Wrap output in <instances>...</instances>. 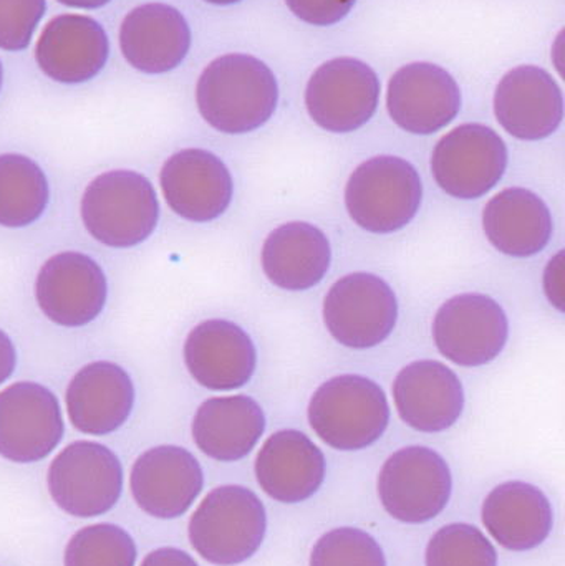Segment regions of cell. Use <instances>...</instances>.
I'll list each match as a JSON object with an SVG mask.
<instances>
[{"label":"cell","instance_id":"cell-36","mask_svg":"<svg viewBox=\"0 0 565 566\" xmlns=\"http://www.w3.org/2000/svg\"><path fill=\"white\" fill-rule=\"evenodd\" d=\"M17 352L12 339L0 329V385L15 371Z\"/></svg>","mask_w":565,"mask_h":566},{"label":"cell","instance_id":"cell-19","mask_svg":"<svg viewBox=\"0 0 565 566\" xmlns=\"http://www.w3.org/2000/svg\"><path fill=\"white\" fill-rule=\"evenodd\" d=\"M493 109L508 135L520 142H543L563 125V90L546 70L516 66L498 83Z\"/></svg>","mask_w":565,"mask_h":566},{"label":"cell","instance_id":"cell-24","mask_svg":"<svg viewBox=\"0 0 565 566\" xmlns=\"http://www.w3.org/2000/svg\"><path fill=\"white\" fill-rule=\"evenodd\" d=\"M481 226L491 248L520 261L543 254L556 231L547 202L521 186L496 192L483 208Z\"/></svg>","mask_w":565,"mask_h":566},{"label":"cell","instance_id":"cell-9","mask_svg":"<svg viewBox=\"0 0 565 566\" xmlns=\"http://www.w3.org/2000/svg\"><path fill=\"white\" fill-rule=\"evenodd\" d=\"M438 353L461 368H481L500 358L510 343L504 306L488 293L464 292L441 303L431 323Z\"/></svg>","mask_w":565,"mask_h":566},{"label":"cell","instance_id":"cell-2","mask_svg":"<svg viewBox=\"0 0 565 566\" xmlns=\"http://www.w3.org/2000/svg\"><path fill=\"white\" fill-rule=\"evenodd\" d=\"M312 431L328 448L357 452L377 444L391 421L387 392L375 379L357 373L332 376L307 405Z\"/></svg>","mask_w":565,"mask_h":566},{"label":"cell","instance_id":"cell-30","mask_svg":"<svg viewBox=\"0 0 565 566\" xmlns=\"http://www.w3.org/2000/svg\"><path fill=\"white\" fill-rule=\"evenodd\" d=\"M496 547L471 524L441 527L428 542L425 566H498Z\"/></svg>","mask_w":565,"mask_h":566},{"label":"cell","instance_id":"cell-13","mask_svg":"<svg viewBox=\"0 0 565 566\" xmlns=\"http://www.w3.org/2000/svg\"><path fill=\"white\" fill-rule=\"evenodd\" d=\"M59 399L39 382L19 381L0 392V455L15 464L42 461L62 441Z\"/></svg>","mask_w":565,"mask_h":566},{"label":"cell","instance_id":"cell-1","mask_svg":"<svg viewBox=\"0 0 565 566\" xmlns=\"http://www.w3.org/2000/svg\"><path fill=\"white\" fill-rule=\"evenodd\" d=\"M199 115L216 132L248 135L271 122L279 105L274 72L248 53L212 60L196 83Z\"/></svg>","mask_w":565,"mask_h":566},{"label":"cell","instance_id":"cell-31","mask_svg":"<svg viewBox=\"0 0 565 566\" xmlns=\"http://www.w3.org/2000/svg\"><path fill=\"white\" fill-rule=\"evenodd\" d=\"M308 566H387V558L368 532L338 527L315 542Z\"/></svg>","mask_w":565,"mask_h":566},{"label":"cell","instance_id":"cell-3","mask_svg":"<svg viewBox=\"0 0 565 566\" xmlns=\"http://www.w3.org/2000/svg\"><path fill=\"white\" fill-rule=\"evenodd\" d=\"M425 186L414 163L378 155L362 161L348 176L344 205L350 221L367 234L391 235L420 214Z\"/></svg>","mask_w":565,"mask_h":566},{"label":"cell","instance_id":"cell-21","mask_svg":"<svg viewBox=\"0 0 565 566\" xmlns=\"http://www.w3.org/2000/svg\"><path fill=\"white\" fill-rule=\"evenodd\" d=\"M259 488L281 504L314 497L327 478L324 451L299 429H281L265 439L254 461Z\"/></svg>","mask_w":565,"mask_h":566},{"label":"cell","instance_id":"cell-10","mask_svg":"<svg viewBox=\"0 0 565 566\" xmlns=\"http://www.w3.org/2000/svg\"><path fill=\"white\" fill-rule=\"evenodd\" d=\"M46 488L56 507L65 514L100 517L122 497V462L112 449L98 442H72L49 465Z\"/></svg>","mask_w":565,"mask_h":566},{"label":"cell","instance_id":"cell-23","mask_svg":"<svg viewBox=\"0 0 565 566\" xmlns=\"http://www.w3.org/2000/svg\"><path fill=\"white\" fill-rule=\"evenodd\" d=\"M334 262V249L324 229L307 221H289L265 235L262 274L275 289L302 293L321 285Z\"/></svg>","mask_w":565,"mask_h":566},{"label":"cell","instance_id":"cell-22","mask_svg":"<svg viewBox=\"0 0 565 566\" xmlns=\"http://www.w3.org/2000/svg\"><path fill=\"white\" fill-rule=\"evenodd\" d=\"M186 17L168 3L135 7L119 25V49L126 62L146 75H163L178 69L191 49Z\"/></svg>","mask_w":565,"mask_h":566},{"label":"cell","instance_id":"cell-33","mask_svg":"<svg viewBox=\"0 0 565 566\" xmlns=\"http://www.w3.org/2000/svg\"><path fill=\"white\" fill-rule=\"evenodd\" d=\"M285 3L302 22L328 27L342 22L357 0H285Z\"/></svg>","mask_w":565,"mask_h":566},{"label":"cell","instance_id":"cell-25","mask_svg":"<svg viewBox=\"0 0 565 566\" xmlns=\"http://www.w3.org/2000/svg\"><path fill=\"white\" fill-rule=\"evenodd\" d=\"M66 411L76 431L106 436L118 431L135 406V386L122 366L95 361L83 366L66 389Z\"/></svg>","mask_w":565,"mask_h":566},{"label":"cell","instance_id":"cell-28","mask_svg":"<svg viewBox=\"0 0 565 566\" xmlns=\"http://www.w3.org/2000/svg\"><path fill=\"white\" fill-rule=\"evenodd\" d=\"M49 199V181L35 161L15 153L0 155V226L33 224L42 218Z\"/></svg>","mask_w":565,"mask_h":566},{"label":"cell","instance_id":"cell-6","mask_svg":"<svg viewBox=\"0 0 565 566\" xmlns=\"http://www.w3.org/2000/svg\"><path fill=\"white\" fill-rule=\"evenodd\" d=\"M328 335L347 349L384 345L400 319V302L390 282L374 272H350L332 283L322 302Z\"/></svg>","mask_w":565,"mask_h":566},{"label":"cell","instance_id":"cell-39","mask_svg":"<svg viewBox=\"0 0 565 566\" xmlns=\"http://www.w3.org/2000/svg\"><path fill=\"white\" fill-rule=\"evenodd\" d=\"M2 85H3V65H2V60H0V92H2Z\"/></svg>","mask_w":565,"mask_h":566},{"label":"cell","instance_id":"cell-20","mask_svg":"<svg viewBox=\"0 0 565 566\" xmlns=\"http://www.w3.org/2000/svg\"><path fill=\"white\" fill-rule=\"evenodd\" d=\"M36 65L53 82L82 85L96 78L109 56V40L98 20L82 13L53 17L36 40Z\"/></svg>","mask_w":565,"mask_h":566},{"label":"cell","instance_id":"cell-15","mask_svg":"<svg viewBox=\"0 0 565 566\" xmlns=\"http://www.w3.org/2000/svg\"><path fill=\"white\" fill-rule=\"evenodd\" d=\"M182 356L191 378L209 391L244 388L259 366L252 336L239 323L224 318L198 323L186 336Z\"/></svg>","mask_w":565,"mask_h":566},{"label":"cell","instance_id":"cell-4","mask_svg":"<svg viewBox=\"0 0 565 566\" xmlns=\"http://www.w3.org/2000/svg\"><path fill=\"white\" fill-rule=\"evenodd\" d=\"M268 532V512L251 489L221 485L209 492L189 518L188 537L208 564L236 566L251 560Z\"/></svg>","mask_w":565,"mask_h":566},{"label":"cell","instance_id":"cell-11","mask_svg":"<svg viewBox=\"0 0 565 566\" xmlns=\"http://www.w3.org/2000/svg\"><path fill=\"white\" fill-rule=\"evenodd\" d=\"M380 92V78L368 63L338 56L318 66L308 80L305 109L324 132L348 135L374 118Z\"/></svg>","mask_w":565,"mask_h":566},{"label":"cell","instance_id":"cell-26","mask_svg":"<svg viewBox=\"0 0 565 566\" xmlns=\"http://www.w3.org/2000/svg\"><path fill=\"white\" fill-rule=\"evenodd\" d=\"M268 428L264 408L248 395L209 398L192 418V441L199 451L219 462L248 458Z\"/></svg>","mask_w":565,"mask_h":566},{"label":"cell","instance_id":"cell-7","mask_svg":"<svg viewBox=\"0 0 565 566\" xmlns=\"http://www.w3.org/2000/svg\"><path fill=\"white\" fill-rule=\"evenodd\" d=\"M510 168V148L483 123H464L441 136L431 153L438 188L458 201H478L500 186Z\"/></svg>","mask_w":565,"mask_h":566},{"label":"cell","instance_id":"cell-12","mask_svg":"<svg viewBox=\"0 0 565 566\" xmlns=\"http://www.w3.org/2000/svg\"><path fill=\"white\" fill-rule=\"evenodd\" d=\"M163 198L175 214L196 224L218 221L231 208L234 178L215 153L181 149L166 159L159 175Z\"/></svg>","mask_w":565,"mask_h":566},{"label":"cell","instance_id":"cell-27","mask_svg":"<svg viewBox=\"0 0 565 566\" xmlns=\"http://www.w3.org/2000/svg\"><path fill=\"white\" fill-rule=\"evenodd\" d=\"M481 521L501 547L511 552H530L550 538L554 511L550 497L536 485L508 481L484 499Z\"/></svg>","mask_w":565,"mask_h":566},{"label":"cell","instance_id":"cell-35","mask_svg":"<svg viewBox=\"0 0 565 566\" xmlns=\"http://www.w3.org/2000/svg\"><path fill=\"white\" fill-rule=\"evenodd\" d=\"M142 566H199L198 562L181 548L163 547L156 548L151 554L146 555Z\"/></svg>","mask_w":565,"mask_h":566},{"label":"cell","instance_id":"cell-18","mask_svg":"<svg viewBox=\"0 0 565 566\" xmlns=\"http://www.w3.org/2000/svg\"><path fill=\"white\" fill-rule=\"evenodd\" d=\"M205 488V472L198 459L179 446H158L143 452L129 475L136 505L161 521L181 517Z\"/></svg>","mask_w":565,"mask_h":566},{"label":"cell","instance_id":"cell-17","mask_svg":"<svg viewBox=\"0 0 565 566\" xmlns=\"http://www.w3.org/2000/svg\"><path fill=\"white\" fill-rule=\"evenodd\" d=\"M105 272L82 252L53 255L40 269L35 298L50 322L69 328L88 325L105 308Z\"/></svg>","mask_w":565,"mask_h":566},{"label":"cell","instance_id":"cell-14","mask_svg":"<svg viewBox=\"0 0 565 566\" xmlns=\"http://www.w3.org/2000/svg\"><path fill=\"white\" fill-rule=\"evenodd\" d=\"M463 95L457 80L428 62L408 63L394 73L387 90L391 122L415 136H431L457 119Z\"/></svg>","mask_w":565,"mask_h":566},{"label":"cell","instance_id":"cell-34","mask_svg":"<svg viewBox=\"0 0 565 566\" xmlns=\"http://www.w3.org/2000/svg\"><path fill=\"white\" fill-rule=\"evenodd\" d=\"M543 292L547 302L557 312H564V251L547 261L543 272Z\"/></svg>","mask_w":565,"mask_h":566},{"label":"cell","instance_id":"cell-32","mask_svg":"<svg viewBox=\"0 0 565 566\" xmlns=\"http://www.w3.org/2000/svg\"><path fill=\"white\" fill-rule=\"evenodd\" d=\"M45 12L46 0H0V50H25Z\"/></svg>","mask_w":565,"mask_h":566},{"label":"cell","instance_id":"cell-29","mask_svg":"<svg viewBox=\"0 0 565 566\" xmlns=\"http://www.w3.org/2000/svg\"><path fill=\"white\" fill-rule=\"evenodd\" d=\"M138 558L132 535L115 524H95L72 535L63 566H135Z\"/></svg>","mask_w":565,"mask_h":566},{"label":"cell","instance_id":"cell-38","mask_svg":"<svg viewBox=\"0 0 565 566\" xmlns=\"http://www.w3.org/2000/svg\"><path fill=\"white\" fill-rule=\"evenodd\" d=\"M205 2L212 3V6H234V3L242 2V0H205Z\"/></svg>","mask_w":565,"mask_h":566},{"label":"cell","instance_id":"cell-16","mask_svg":"<svg viewBox=\"0 0 565 566\" xmlns=\"http://www.w3.org/2000/svg\"><path fill=\"white\" fill-rule=\"evenodd\" d=\"M391 396L401 421L425 434L453 428L467 408L463 381L438 359H415L405 365L395 376Z\"/></svg>","mask_w":565,"mask_h":566},{"label":"cell","instance_id":"cell-5","mask_svg":"<svg viewBox=\"0 0 565 566\" xmlns=\"http://www.w3.org/2000/svg\"><path fill=\"white\" fill-rule=\"evenodd\" d=\"M83 226L100 244L129 249L145 242L159 222V201L148 178L128 169L96 176L83 192Z\"/></svg>","mask_w":565,"mask_h":566},{"label":"cell","instance_id":"cell-8","mask_svg":"<svg viewBox=\"0 0 565 566\" xmlns=\"http://www.w3.org/2000/svg\"><path fill=\"white\" fill-rule=\"evenodd\" d=\"M377 491L391 518L401 524H427L450 504L453 474L440 452L427 446H407L381 465Z\"/></svg>","mask_w":565,"mask_h":566},{"label":"cell","instance_id":"cell-37","mask_svg":"<svg viewBox=\"0 0 565 566\" xmlns=\"http://www.w3.org/2000/svg\"><path fill=\"white\" fill-rule=\"evenodd\" d=\"M62 6L72 7L80 10H95L108 6L112 0H56Z\"/></svg>","mask_w":565,"mask_h":566}]
</instances>
